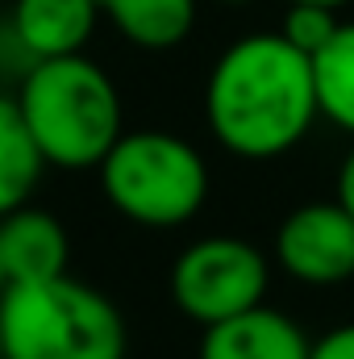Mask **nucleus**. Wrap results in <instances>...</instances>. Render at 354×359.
<instances>
[{
  "label": "nucleus",
  "mask_w": 354,
  "mask_h": 359,
  "mask_svg": "<svg viewBox=\"0 0 354 359\" xmlns=\"http://www.w3.org/2000/svg\"><path fill=\"white\" fill-rule=\"evenodd\" d=\"M213 138L238 159L288 155L321 117L313 59L283 34H246L221 50L204 84Z\"/></svg>",
  "instance_id": "f257e3e1"
},
{
  "label": "nucleus",
  "mask_w": 354,
  "mask_h": 359,
  "mask_svg": "<svg viewBox=\"0 0 354 359\" xmlns=\"http://www.w3.org/2000/svg\"><path fill=\"white\" fill-rule=\"evenodd\" d=\"M17 109L46 159L59 172L100 168L104 155L125 134L121 92L88 55L42 59L21 76Z\"/></svg>",
  "instance_id": "f03ea898"
},
{
  "label": "nucleus",
  "mask_w": 354,
  "mask_h": 359,
  "mask_svg": "<svg viewBox=\"0 0 354 359\" xmlns=\"http://www.w3.org/2000/svg\"><path fill=\"white\" fill-rule=\"evenodd\" d=\"M4 359H125L129 326L117 301L76 276L0 288Z\"/></svg>",
  "instance_id": "7ed1b4c3"
},
{
  "label": "nucleus",
  "mask_w": 354,
  "mask_h": 359,
  "mask_svg": "<svg viewBox=\"0 0 354 359\" xmlns=\"http://www.w3.org/2000/svg\"><path fill=\"white\" fill-rule=\"evenodd\" d=\"M104 201L134 226L176 230L208 201L204 155L167 130H125L96 168Z\"/></svg>",
  "instance_id": "20e7f679"
},
{
  "label": "nucleus",
  "mask_w": 354,
  "mask_h": 359,
  "mask_svg": "<svg viewBox=\"0 0 354 359\" xmlns=\"http://www.w3.org/2000/svg\"><path fill=\"white\" fill-rule=\"evenodd\" d=\"M267 280H271V264L255 243L234 234H208L176 255L167 288L183 318L200 326H217L225 318L263 305Z\"/></svg>",
  "instance_id": "39448f33"
},
{
  "label": "nucleus",
  "mask_w": 354,
  "mask_h": 359,
  "mask_svg": "<svg viewBox=\"0 0 354 359\" xmlns=\"http://www.w3.org/2000/svg\"><path fill=\"white\" fill-rule=\"evenodd\" d=\"M275 259L300 284L354 280V217L342 201H313L292 209L275 230Z\"/></svg>",
  "instance_id": "423d86ee"
},
{
  "label": "nucleus",
  "mask_w": 354,
  "mask_h": 359,
  "mask_svg": "<svg viewBox=\"0 0 354 359\" xmlns=\"http://www.w3.org/2000/svg\"><path fill=\"white\" fill-rule=\"evenodd\" d=\"M100 21L96 0H13L8 25L0 29V63L17 55L29 72L42 59L84 55Z\"/></svg>",
  "instance_id": "0eeeda50"
},
{
  "label": "nucleus",
  "mask_w": 354,
  "mask_h": 359,
  "mask_svg": "<svg viewBox=\"0 0 354 359\" xmlns=\"http://www.w3.org/2000/svg\"><path fill=\"white\" fill-rule=\"evenodd\" d=\"M0 255L8 284H34V280H55L67 276L71 264V238L67 226L34 205H21L0 217Z\"/></svg>",
  "instance_id": "6e6552de"
},
{
  "label": "nucleus",
  "mask_w": 354,
  "mask_h": 359,
  "mask_svg": "<svg viewBox=\"0 0 354 359\" xmlns=\"http://www.w3.org/2000/svg\"><path fill=\"white\" fill-rule=\"evenodd\" d=\"M313 343L288 313L255 305L238 318L204 326L200 359H309Z\"/></svg>",
  "instance_id": "1a4fd4ad"
},
{
  "label": "nucleus",
  "mask_w": 354,
  "mask_h": 359,
  "mask_svg": "<svg viewBox=\"0 0 354 359\" xmlns=\"http://www.w3.org/2000/svg\"><path fill=\"white\" fill-rule=\"evenodd\" d=\"M100 17L138 50H171L196 25V0H96Z\"/></svg>",
  "instance_id": "9d476101"
},
{
  "label": "nucleus",
  "mask_w": 354,
  "mask_h": 359,
  "mask_svg": "<svg viewBox=\"0 0 354 359\" xmlns=\"http://www.w3.org/2000/svg\"><path fill=\"white\" fill-rule=\"evenodd\" d=\"M42 168L46 159L17 109V96H0V217L29 205Z\"/></svg>",
  "instance_id": "9b49d317"
},
{
  "label": "nucleus",
  "mask_w": 354,
  "mask_h": 359,
  "mask_svg": "<svg viewBox=\"0 0 354 359\" xmlns=\"http://www.w3.org/2000/svg\"><path fill=\"white\" fill-rule=\"evenodd\" d=\"M313 84L321 117L354 134V21H342L330 46L313 55Z\"/></svg>",
  "instance_id": "f8f14e48"
},
{
  "label": "nucleus",
  "mask_w": 354,
  "mask_h": 359,
  "mask_svg": "<svg viewBox=\"0 0 354 359\" xmlns=\"http://www.w3.org/2000/svg\"><path fill=\"white\" fill-rule=\"evenodd\" d=\"M338 8H325V4H288V17H283V38L296 46V50H304L309 59L321 50V46H330V38L338 34Z\"/></svg>",
  "instance_id": "ddd939ff"
},
{
  "label": "nucleus",
  "mask_w": 354,
  "mask_h": 359,
  "mask_svg": "<svg viewBox=\"0 0 354 359\" xmlns=\"http://www.w3.org/2000/svg\"><path fill=\"white\" fill-rule=\"evenodd\" d=\"M309 359H354V322L330 330V334H321L313 343V355Z\"/></svg>",
  "instance_id": "4468645a"
},
{
  "label": "nucleus",
  "mask_w": 354,
  "mask_h": 359,
  "mask_svg": "<svg viewBox=\"0 0 354 359\" xmlns=\"http://www.w3.org/2000/svg\"><path fill=\"white\" fill-rule=\"evenodd\" d=\"M338 201H342V209L354 217V147L346 151V159L338 168Z\"/></svg>",
  "instance_id": "2eb2a0df"
},
{
  "label": "nucleus",
  "mask_w": 354,
  "mask_h": 359,
  "mask_svg": "<svg viewBox=\"0 0 354 359\" xmlns=\"http://www.w3.org/2000/svg\"><path fill=\"white\" fill-rule=\"evenodd\" d=\"M288 4H325V8H342V4H351V0H288Z\"/></svg>",
  "instance_id": "dca6fc26"
},
{
  "label": "nucleus",
  "mask_w": 354,
  "mask_h": 359,
  "mask_svg": "<svg viewBox=\"0 0 354 359\" xmlns=\"http://www.w3.org/2000/svg\"><path fill=\"white\" fill-rule=\"evenodd\" d=\"M8 284V276H4V255H0V288Z\"/></svg>",
  "instance_id": "f3484780"
},
{
  "label": "nucleus",
  "mask_w": 354,
  "mask_h": 359,
  "mask_svg": "<svg viewBox=\"0 0 354 359\" xmlns=\"http://www.w3.org/2000/svg\"><path fill=\"white\" fill-rule=\"evenodd\" d=\"M217 4H250V0H217Z\"/></svg>",
  "instance_id": "a211bd4d"
},
{
  "label": "nucleus",
  "mask_w": 354,
  "mask_h": 359,
  "mask_svg": "<svg viewBox=\"0 0 354 359\" xmlns=\"http://www.w3.org/2000/svg\"><path fill=\"white\" fill-rule=\"evenodd\" d=\"M0 359H4V326H0Z\"/></svg>",
  "instance_id": "6ab92c4d"
},
{
  "label": "nucleus",
  "mask_w": 354,
  "mask_h": 359,
  "mask_svg": "<svg viewBox=\"0 0 354 359\" xmlns=\"http://www.w3.org/2000/svg\"><path fill=\"white\" fill-rule=\"evenodd\" d=\"M0 67H4V63H0Z\"/></svg>",
  "instance_id": "aec40b11"
}]
</instances>
